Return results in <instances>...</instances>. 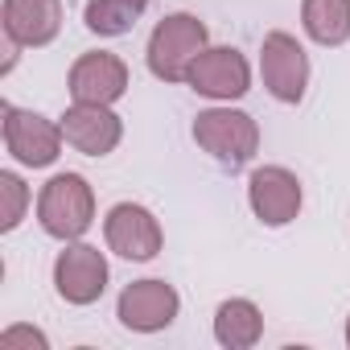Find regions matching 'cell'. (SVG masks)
I'll return each instance as SVG.
<instances>
[{
  "instance_id": "1",
  "label": "cell",
  "mask_w": 350,
  "mask_h": 350,
  "mask_svg": "<svg viewBox=\"0 0 350 350\" xmlns=\"http://www.w3.org/2000/svg\"><path fill=\"white\" fill-rule=\"evenodd\" d=\"M38 223L50 239L75 243L95 223V190L87 186L83 173H58L38 194Z\"/></svg>"
},
{
  "instance_id": "2",
  "label": "cell",
  "mask_w": 350,
  "mask_h": 350,
  "mask_svg": "<svg viewBox=\"0 0 350 350\" xmlns=\"http://www.w3.org/2000/svg\"><path fill=\"white\" fill-rule=\"evenodd\" d=\"M211 33L194 13H169L148 38V70L161 83H186L194 58L206 50Z\"/></svg>"
},
{
  "instance_id": "3",
  "label": "cell",
  "mask_w": 350,
  "mask_h": 350,
  "mask_svg": "<svg viewBox=\"0 0 350 350\" xmlns=\"http://www.w3.org/2000/svg\"><path fill=\"white\" fill-rule=\"evenodd\" d=\"M194 140L227 169H239L256 157L260 148V128L247 111H235V107H211V111H198L194 120Z\"/></svg>"
},
{
  "instance_id": "4",
  "label": "cell",
  "mask_w": 350,
  "mask_h": 350,
  "mask_svg": "<svg viewBox=\"0 0 350 350\" xmlns=\"http://www.w3.org/2000/svg\"><path fill=\"white\" fill-rule=\"evenodd\" d=\"M260 75L272 99L280 103H301L305 87H309V54L301 50V42L284 29L268 33L260 46Z\"/></svg>"
},
{
  "instance_id": "5",
  "label": "cell",
  "mask_w": 350,
  "mask_h": 350,
  "mask_svg": "<svg viewBox=\"0 0 350 350\" xmlns=\"http://www.w3.org/2000/svg\"><path fill=\"white\" fill-rule=\"evenodd\" d=\"M186 83H190L194 95L231 103V99H243L252 91V66H247V58L235 46H206L194 58Z\"/></svg>"
},
{
  "instance_id": "6",
  "label": "cell",
  "mask_w": 350,
  "mask_h": 350,
  "mask_svg": "<svg viewBox=\"0 0 350 350\" xmlns=\"http://www.w3.org/2000/svg\"><path fill=\"white\" fill-rule=\"evenodd\" d=\"M62 124L38 116V111H25L17 103H5V148L13 152V161L29 165V169H46L58 161L62 152Z\"/></svg>"
},
{
  "instance_id": "7",
  "label": "cell",
  "mask_w": 350,
  "mask_h": 350,
  "mask_svg": "<svg viewBox=\"0 0 350 350\" xmlns=\"http://www.w3.org/2000/svg\"><path fill=\"white\" fill-rule=\"evenodd\" d=\"M182 309V297L173 284L165 280H132L120 301H116V317L124 329H136V334H157V329H169L173 317Z\"/></svg>"
},
{
  "instance_id": "8",
  "label": "cell",
  "mask_w": 350,
  "mask_h": 350,
  "mask_svg": "<svg viewBox=\"0 0 350 350\" xmlns=\"http://www.w3.org/2000/svg\"><path fill=\"white\" fill-rule=\"evenodd\" d=\"M103 239H107V247L116 256L136 260V264L152 260L161 252V243H165L157 215L148 206H140V202H116L107 211V219H103Z\"/></svg>"
},
{
  "instance_id": "9",
  "label": "cell",
  "mask_w": 350,
  "mask_h": 350,
  "mask_svg": "<svg viewBox=\"0 0 350 350\" xmlns=\"http://www.w3.org/2000/svg\"><path fill=\"white\" fill-rule=\"evenodd\" d=\"M54 288L66 305H95L107 288V260L91 243H66L54 260Z\"/></svg>"
},
{
  "instance_id": "10",
  "label": "cell",
  "mask_w": 350,
  "mask_h": 350,
  "mask_svg": "<svg viewBox=\"0 0 350 350\" xmlns=\"http://www.w3.org/2000/svg\"><path fill=\"white\" fill-rule=\"evenodd\" d=\"M301 182L297 173L284 169V165H260L247 182V202H252V215L264 223V227H284L301 215Z\"/></svg>"
},
{
  "instance_id": "11",
  "label": "cell",
  "mask_w": 350,
  "mask_h": 350,
  "mask_svg": "<svg viewBox=\"0 0 350 350\" xmlns=\"http://www.w3.org/2000/svg\"><path fill=\"white\" fill-rule=\"evenodd\" d=\"M66 87H70V99L75 103H107L111 107L128 91V66H124L120 54L91 50V54L75 58Z\"/></svg>"
},
{
  "instance_id": "12",
  "label": "cell",
  "mask_w": 350,
  "mask_h": 350,
  "mask_svg": "<svg viewBox=\"0 0 350 350\" xmlns=\"http://www.w3.org/2000/svg\"><path fill=\"white\" fill-rule=\"evenodd\" d=\"M0 21H5L9 46H50L62 29V0H5L0 5Z\"/></svg>"
},
{
  "instance_id": "13",
  "label": "cell",
  "mask_w": 350,
  "mask_h": 350,
  "mask_svg": "<svg viewBox=\"0 0 350 350\" xmlns=\"http://www.w3.org/2000/svg\"><path fill=\"white\" fill-rule=\"evenodd\" d=\"M62 136L70 148H79L83 157H107L120 136H124V124L120 116L107 107V103H75L66 116H62Z\"/></svg>"
},
{
  "instance_id": "14",
  "label": "cell",
  "mask_w": 350,
  "mask_h": 350,
  "mask_svg": "<svg viewBox=\"0 0 350 350\" xmlns=\"http://www.w3.org/2000/svg\"><path fill=\"white\" fill-rule=\"evenodd\" d=\"M260 334H264V313L247 297H231V301L219 305V313H215V338H219V346H227V350H252L260 342Z\"/></svg>"
},
{
  "instance_id": "15",
  "label": "cell",
  "mask_w": 350,
  "mask_h": 350,
  "mask_svg": "<svg viewBox=\"0 0 350 350\" xmlns=\"http://www.w3.org/2000/svg\"><path fill=\"white\" fill-rule=\"evenodd\" d=\"M301 25L317 46H342L350 38V0H301Z\"/></svg>"
},
{
  "instance_id": "16",
  "label": "cell",
  "mask_w": 350,
  "mask_h": 350,
  "mask_svg": "<svg viewBox=\"0 0 350 350\" xmlns=\"http://www.w3.org/2000/svg\"><path fill=\"white\" fill-rule=\"evenodd\" d=\"M144 9H148V0H87L83 21L99 38H124L140 21Z\"/></svg>"
},
{
  "instance_id": "17",
  "label": "cell",
  "mask_w": 350,
  "mask_h": 350,
  "mask_svg": "<svg viewBox=\"0 0 350 350\" xmlns=\"http://www.w3.org/2000/svg\"><path fill=\"white\" fill-rule=\"evenodd\" d=\"M0 202H5V211H0V231H17L21 219H25V206H29V190L9 169L0 173Z\"/></svg>"
},
{
  "instance_id": "18",
  "label": "cell",
  "mask_w": 350,
  "mask_h": 350,
  "mask_svg": "<svg viewBox=\"0 0 350 350\" xmlns=\"http://www.w3.org/2000/svg\"><path fill=\"white\" fill-rule=\"evenodd\" d=\"M17 346H29V350H46V334L29 329V325H13L0 334V350H17Z\"/></svg>"
},
{
  "instance_id": "19",
  "label": "cell",
  "mask_w": 350,
  "mask_h": 350,
  "mask_svg": "<svg viewBox=\"0 0 350 350\" xmlns=\"http://www.w3.org/2000/svg\"><path fill=\"white\" fill-rule=\"evenodd\" d=\"M346 346H350V317H346Z\"/></svg>"
}]
</instances>
